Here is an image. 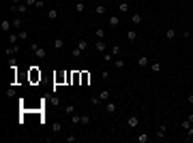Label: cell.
Segmentation results:
<instances>
[{"label":"cell","mask_w":193,"mask_h":143,"mask_svg":"<svg viewBox=\"0 0 193 143\" xmlns=\"http://www.w3.org/2000/svg\"><path fill=\"white\" fill-rule=\"evenodd\" d=\"M28 49H30L32 56H37L39 60H45V56H47V51H45L41 45H39V43H35V41H30V43H28Z\"/></svg>","instance_id":"obj_1"},{"label":"cell","mask_w":193,"mask_h":143,"mask_svg":"<svg viewBox=\"0 0 193 143\" xmlns=\"http://www.w3.org/2000/svg\"><path fill=\"white\" fill-rule=\"evenodd\" d=\"M167 124H159V128H157V135H154V139H159V141H165L167 139Z\"/></svg>","instance_id":"obj_2"},{"label":"cell","mask_w":193,"mask_h":143,"mask_svg":"<svg viewBox=\"0 0 193 143\" xmlns=\"http://www.w3.org/2000/svg\"><path fill=\"white\" fill-rule=\"evenodd\" d=\"M28 4H26V2H19V4H13V13H19V15H26V13H28Z\"/></svg>","instance_id":"obj_3"},{"label":"cell","mask_w":193,"mask_h":143,"mask_svg":"<svg viewBox=\"0 0 193 143\" xmlns=\"http://www.w3.org/2000/svg\"><path fill=\"white\" fill-rule=\"evenodd\" d=\"M0 28H2V32L4 34H9L11 30H13V21H9V19H4L2 24H0Z\"/></svg>","instance_id":"obj_4"},{"label":"cell","mask_w":193,"mask_h":143,"mask_svg":"<svg viewBox=\"0 0 193 143\" xmlns=\"http://www.w3.org/2000/svg\"><path fill=\"white\" fill-rule=\"evenodd\" d=\"M137 124H140V118H137V115H129V118H127V126H129V128H135Z\"/></svg>","instance_id":"obj_5"},{"label":"cell","mask_w":193,"mask_h":143,"mask_svg":"<svg viewBox=\"0 0 193 143\" xmlns=\"http://www.w3.org/2000/svg\"><path fill=\"white\" fill-rule=\"evenodd\" d=\"M95 49H97V51H105V49H107V43L103 41V38H97V43H95Z\"/></svg>","instance_id":"obj_6"},{"label":"cell","mask_w":193,"mask_h":143,"mask_svg":"<svg viewBox=\"0 0 193 143\" xmlns=\"http://www.w3.org/2000/svg\"><path fill=\"white\" fill-rule=\"evenodd\" d=\"M137 64H140L142 68H148V66H150V60H148V56H140V58H137Z\"/></svg>","instance_id":"obj_7"},{"label":"cell","mask_w":193,"mask_h":143,"mask_svg":"<svg viewBox=\"0 0 193 143\" xmlns=\"http://www.w3.org/2000/svg\"><path fill=\"white\" fill-rule=\"evenodd\" d=\"M17 51H19V45H17V43H15V45H9V47H7V56H9V58H13Z\"/></svg>","instance_id":"obj_8"},{"label":"cell","mask_w":193,"mask_h":143,"mask_svg":"<svg viewBox=\"0 0 193 143\" xmlns=\"http://www.w3.org/2000/svg\"><path fill=\"white\" fill-rule=\"evenodd\" d=\"M107 24H109V28H112V30H116L120 26V17H107Z\"/></svg>","instance_id":"obj_9"},{"label":"cell","mask_w":193,"mask_h":143,"mask_svg":"<svg viewBox=\"0 0 193 143\" xmlns=\"http://www.w3.org/2000/svg\"><path fill=\"white\" fill-rule=\"evenodd\" d=\"M17 34H19V43H26V41H30V32H26V30H19Z\"/></svg>","instance_id":"obj_10"},{"label":"cell","mask_w":193,"mask_h":143,"mask_svg":"<svg viewBox=\"0 0 193 143\" xmlns=\"http://www.w3.org/2000/svg\"><path fill=\"white\" fill-rule=\"evenodd\" d=\"M30 79H32V81L41 79V70H37V66H32V68H30Z\"/></svg>","instance_id":"obj_11"},{"label":"cell","mask_w":193,"mask_h":143,"mask_svg":"<svg viewBox=\"0 0 193 143\" xmlns=\"http://www.w3.org/2000/svg\"><path fill=\"white\" fill-rule=\"evenodd\" d=\"M131 24H133V26H140V24H142V15H140V13H133V15H131Z\"/></svg>","instance_id":"obj_12"},{"label":"cell","mask_w":193,"mask_h":143,"mask_svg":"<svg viewBox=\"0 0 193 143\" xmlns=\"http://www.w3.org/2000/svg\"><path fill=\"white\" fill-rule=\"evenodd\" d=\"M21 24H24V17H15V19H13V30H19Z\"/></svg>","instance_id":"obj_13"},{"label":"cell","mask_w":193,"mask_h":143,"mask_svg":"<svg viewBox=\"0 0 193 143\" xmlns=\"http://www.w3.org/2000/svg\"><path fill=\"white\" fill-rule=\"evenodd\" d=\"M135 139H137V143H148V141H150V137H148L146 133H142V135H137Z\"/></svg>","instance_id":"obj_14"},{"label":"cell","mask_w":193,"mask_h":143,"mask_svg":"<svg viewBox=\"0 0 193 143\" xmlns=\"http://www.w3.org/2000/svg\"><path fill=\"white\" fill-rule=\"evenodd\" d=\"M165 38H167V41L176 38V30H174V28H167V30H165Z\"/></svg>","instance_id":"obj_15"},{"label":"cell","mask_w":193,"mask_h":143,"mask_svg":"<svg viewBox=\"0 0 193 143\" xmlns=\"http://www.w3.org/2000/svg\"><path fill=\"white\" fill-rule=\"evenodd\" d=\"M116 111H118V105H116V103H109V101H107V113H112V115H114Z\"/></svg>","instance_id":"obj_16"},{"label":"cell","mask_w":193,"mask_h":143,"mask_svg":"<svg viewBox=\"0 0 193 143\" xmlns=\"http://www.w3.org/2000/svg\"><path fill=\"white\" fill-rule=\"evenodd\" d=\"M148 68H150V73H161V64H159V62H152Z\"/></svg>","instance_id":"obj_17"},{"label":"cell","mask_w":193,"mask_h":143,"mask_svg":"<svg viewBox=\"0 0 193 143\" xmlns=\"http://www.w3.org/2000/svg\"><path fill=\"white\" fill-rule=\"evenodd\" d=\"M71 124H73V126H77V124H82V115H77V113H73V115H71Z\"/></svg>","instance_id":"obj_18"},{"label":"cell","mask_w":193,"mask_h":143,"mask_svg":"<svg viewBox=\"0 0 193 143\" xmlns=\"http://www.w3.org/2000/svg\"><path fill=\"white\" fill-rule=\"evenodd\" d=\"M109 96H112L109 90H101V92H99V98H101V101H109Z\"/></svg>","instance_id":"obj_19"},{"label":"cell","mask_w":193,"mask_h":143,"mask_svg":"<svg viewBox=\"0 0 193 143\" xmlns=\"http://www.w3.org/2000/svg\"><path fill=\"white\" fill-rule=\"evenodd\" d=\"M58 17V11L56 9H47V19H56Z\"/></svg>","instance_id":"obj_20"},{"label":"cell","mask_w":193,"mask_h":143,"mask_svg":"<svg viewBox=\"0 0 193 143\" xmlns=\"http://www.w3.org/2000/svg\"><path fill=\"white\" fill-rule=\"evenodd\" d=\"M118 11H120V13H129V2H120L118 4Z\"/></svg>","instance_id":"obj_21"},{"label":"cell","mask_w":193,"mask_h":143,"mask_svg":"<svg viewBox=\"0 0 193 143\" xmlns=\"http://www.w3.org/2000/svg\"><path fill=\"white\" fill-rule=\"evenodd\" d=\"M95 13H97V15H105V4H97V7H95Z\"/></svg>","instance_id":"obj_22"},{"label":"cell","mask_w":193,"mask_h":143,"mask_svg":"<svg viewBox=\"0 0 193 143\" xmlns=\"http://www.w3.org/2000/svg\"><path fill=\"white\" fill-rule=\"evenodd\" d=\"M109 53H112V56H120V45H118V43H116V45H112Z\"/></svg>","instance_id":"obj_23"},{"label":"cell","mask_w":193,"mask_h":143,"mask_svg":"<svg viewBox=\"0 0 193 143\" xmlns=\"http://www.w3.org/2000/svg\"><path fill=\"white\" fill-rule=\"evenodd\" d=\"M52 130H54L56 135H58V133H62V124H60V122H54V124H52Z\"/></svg>","instance_id":"obj_24"},{"label":"cell","mask_w":193,"mask_h":143,"mask_svg":"<svg viewBox=\"0 0 193 143\" xmlns=\"http://www.w3.org/2000/svg\"><path fill=\"white\" fill-rule=\"evenodd\" d=\"M64 47V38H56L54 41V49H62Z\"/></svg>","instance_id":"obj_25"},{"label":"cell","mask_w":193,"mask_h":143,"mask_svg":"<svg viewBox=\"0 0 193 143\" xmlns=\"http://www.w3.org/2000/svg\"><path fill=\"white\" fill-rule=\"evenodd\" d=\"M127 38H129V41L133 43L135 38H137V32H135V30H129V32H127Z\"/></svg>","instance_id":"obj_26"},{"label":"cell","mask_w":193,"mask_h":143,"mask_svg":"<svg viewBox=\"0 0 193 143\" xmlns=\"http://www.w3.org/2000/svg\"><path fill=\"white\" fill-rule=\"evenodd\" d=\"M77 47H80L82 51H84V49L88 47V41H86V38H80V43H77Z\"/></svg>","instance_id":"obj_27"},{"label":"cell","mask_w":193,"mask_h":143,"mask_svg":"<svg viewBox=\"0 0 193 143\" xmlns=\"http://www.w3.org/2000/svg\"><path fill=\"white\" fill-rule=\"evenodd\" d=\"M95 36H97V38H103V36H105V30H103V28H97V30H95Z\"/></svg>","instance_id":"obj_28"},{"label":"cell","mask_w":193,"mask_h":143,"mask_svg":"<svg viewBox=\"0 0 193 143\" xmlns=\"http://www.w3.org/2000/svg\"><path fill=\"white\" fill-rule=\"evenodd\" d=\"M64 113H67V115H73V113H75V107H73V105H67V107H64Z\"/></svg>","instance_id":"obj_29"},{"label":"cell","mask_w":193,"mask_h":143,"mask_svg":"<svg viewBox=\"0 0 193 143\" xmlns=\"http://www.w3.org/2000/svg\"><path fill=\"white\" fill-rule=\"evenodd\" d=\"M114 66H116V68H122V66H125V60L116 58V60H114Z\"/></svg>","instance_id":"obj_30"},{"label":"cell","mask_w":193,"mask_h":143,"mask_svg":"<svg viewBox=\"0 0 193 143\" xmlns=\"http://www.w3.org/2000/svg\"><path fill=\"white\" fill-rule=\"evenodd\" d=\"M185 139H187V141H189V139H193V126H191L189 130H185Z\"/></svg>","instance_id":"obj_31"},{"label":"cell","mask_w":193,"mask_h":143,"mask_svg":"<svg viewBox=\"0 0 193 143\" xmlns=\"http://www.w3.org/2000/svg\"><path fill=\"white\" fill-rule=\"evenodd\" d=\"M90 124V115H82V126H88Z\"/></svg>","instance_id":"obj_32"},{"label":"cell","mask_w":193,"mask_h":143,"mask_svg":"<svg viewBox=\"0 0 193 143\" xmlns=\"http://www.w3.org/2000/svg\"><path fill=\"white\" fill-rule=\"evenodd\" d=\"M90 105H101V98H99V96H92V98H90Z\"/></svg>","instance_id":"obj_33"},{"label":"cell","mask_w":193,"mask_h":143,"mask_svg":"<svg viewBox=\"0 0 193 143\" xmlns=\"http://www.w3.org/2000/svg\"><path fill=\"white\" fill-rule=\"evenodd\" d=\"M103 60H105V62L109 64V62H112V60H114V56H112V53H103Z\"/></svg>","instance_id":"obj_34"},{"label":"cell","mask_w":193,"mask_h":143,"mask_svg":"<svg viewBox=\"0 0 193 143\" xmlns=\"http://www.w3.org/2000/svg\"><path fill=\"white\" fill-rule=\"evenodd\" d=\"M80 56H82V49L75 47V49H73V58H80Z\"/></svg>","instance_id":"obj_35"},{"label":"cell","mask_w":193,"mask_h":143,"mask_svg":"<svg viewBox=\"0 0 193 143\" xmlns=\"http://www.w3.org/2000/svg\"><path fill=\"white\" fill-rule=\"evenodd\" d=\"M24 2L28 4V7H37V2H39V0H24Z\"/></svg>","instance_id":"obj_36"},{"label":"cell","mask_w":193,"mask_h":143,"mask_svg":"<svg viewBox=\"0 0 193 143\" xmlns=\"http://www.w3.org/2000/svg\"><path fill=\"white\" fill-rule=\"evenodd\" d=\"M75 139H77V137H75V135H69V137H67V143H73Z\"/></svg>","instance_id":"obj_37"},{"label":"cell","mask_w":193,"mask_h":143,"mask_svg":"<svg viewBox=\"0 0 193 143\" xmlns=\"http://www.w3.org/2000/svg\"><path fill=\"white\" fill-rule=\"evenodd\" d=\"M187 101H189V103H191V105H193V92H191V94H189V96H187Z\"/></svg>","instance_id":"obj_38"},{"label":"cell","mask_w":193,"mask_h":143,"mask_svg":"<svg viewBox=\"0 0 193 143\" xmlns=\"http://www.w3.org/2000/svg\"><path fill=\"white\" fill-rule=\"evenodd\" d=\"M11 2H13V4H19V2H24V0H11Z\"/></svg>","instance_id":"obj_39"},{"label":"cell","mask_w":193,"mask_h":143,"mask_svg":"<svg viewBox=\"0 0 193 143\" xmlns=\"http://www.w3.org/2000/svg\"><path fill=\"white\" fill-rule=\"evenodd\" d=\"M125 2H129V4H131V2H133V0H125Z\"/></svg>","instance_id":"obj_40"},{"label":"cell","mask_w":193,"mask_h":143,"mask_svg":"<svg viewBox=\"0 0 193 143\" xmlns=\"http://www.w3.org/2000/svg\"><path fill=\"white\" fill-rule=\"evenodd\" d=\"M191 36H193V32H191Z\"/></svg>","instance_id":"obj_41"}]
</instances>
